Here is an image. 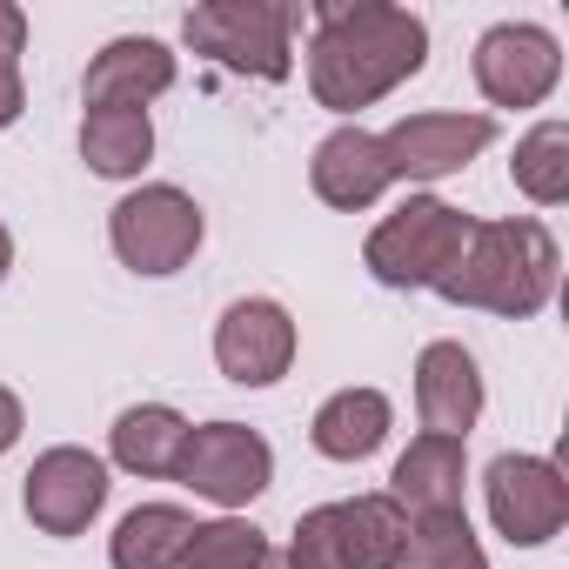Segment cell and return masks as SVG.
<instances>
[{
	"label": "cell",
	"mask_w": 569,
	"mask_h": 569,
	"mask_svg": "<svg viewBox=\"0 0 569 569\" xmlns=\"http://www.w3.org/2000/svg\"><path fill=\"white\" fill-rule=\"evenodd\" d=\"M429 61V21L389 0H336L316 8L309 41V88L329 114H362L369 101L416 81Z\"/></svg>",
	"instance_id": "1"
},
{
	"label": "cell",
	"mask_w": 569,
	"mask_h": 569,
	"mask_svg": "<svg viewBox=\"0 0 569 569\" xmlns=\"http://www.w3.org/2000/svg\"><path fill=\"white\" fill-rule=\"evenodd\" d=\"M562 274V248L536 214H509V221H476L456 268L436 281V296L456 309H482L502 322H529L549 309Z\"/></svg>",
	"instance_id": "2"
},
{
	"label": "cell",
	"mask_w": 569,
	"mask_h": 569,
	"mask_svg": "<svg viewBox=\"0 0 569 569\" xmlns=\"http://www.w3.org/2000/svg\"><path fill=\"white\" fill-rule=\"evenodd\" d=\"M469 214L442 194H409L396 214H382L362 241V268L382 281V289H436V281L456 268L462 241H469Z\"/></svg>",
	"instance_id": "3"
},
{
	"label": "cell",
	"mask_w": 569,
	"mask_h": 569,
	"mask_svg": "<svg viewBox=\"0 0 569 569\" xmlns=\"http://www.w3.org/2000/svg\"><path fill=\"white\" fill-rule=\"evenodd\" d=\"M302 8L296 0H208V8H188L181 41L194 54H208L228 74L248 81H289V41H296Z\"/></svg>",
	"instance_id": "4"
},
{
	"label": "cell",
	"mask_w": 569,
	"mask_h": 569,
	"mask_svg": "<svg viewBox=\"0 0 569 569\" xmlns=\"http://www.w3.org/2000/svg\"><path fill=\"white\" fill-rule=\"evenodd\" d=\"M402 542H409V516L389 496H349L296 522L281 569H396Z\"/></svg>",
	"instance_id": "5"
},
{
	"label": "cell",
	"mask_w": 569,
	"mask_h": 569,
	"mask_svg": "<svg viewBox=\"0 0 569 569\" xmlns=\"http://www.w3.org/2000/svg\"><path fill=\"white\" fill-rule=\"evenodd\" d=\"M201 234H208V221H201L194 194L174 188V181H148V188H134V194H121L108 208V241H114L121 268L154 274V281L161 274H181L194 261Z\"/></svg>",
	"instance_id": "6"
},
{
	"label": "cell",
	"mask_w": 569,
	"mask_h": 569,
	"mask_svg": "<svg viewBox=\"0 0 569 569\" xmlns=\"http://www.w3.org/2000/svg\"><path fill=\"white\" fill-rule=\"evenodd\" d=\"M174 482H188L201 502L214 509H248L268 482H274V449L261 429L248 422H201L188 429L181 442V462H174Z\"/></svg>",
	"instance_id": "7"
},
{
	"label": "cell",
	"mask_w": 569,
	"mask_h": 569,
	"mask_svg": "<svg viewBox=\"0 0 569 569\" xmlns=\"http://www.w3.org/2000/svg\"><path fill=\"white\" fill-rule=\"evenodd\" d=\"M482 502L496 536L516 549H542L569 522V482L549 456H496L482 476Z\"/></svg>",
	"instance_id": "8"
},
{
	"label": "cell",
	"mask_w": 569,
	"mask_h": 569,
	"mask_svg": "<svg viewBox=\"0 0 569 569\" xmlns=\"http://www.w3.org/2000/svg\"><path fill=\"white\" fill-rule=\"evenodd\" d=\"M562 81V48L536 21H502L476 41V88L489 108H542Z\"/></svg>",
	"instance_id": "9"
},
{
	"label": "cell",
	"mask_w": 569,
	"mask_h": 569,
	"mask_svg": "<svg viewBox=\"0 0 569 569\" xmlns=\"http://www.w3.org/2000/svg\"><path fill=\"white\" fill-rule=\"evenodd\" d=\"M21 509L41 536H81L108 509V462L74 449V442L34 456V469L21 482Z\"/></svg>",
	"instance_id": "10"
},
{
	"label": "cell",
	"mask_w": 569,
	"mask_h": 569,
	"mask_svg": "<svg viewBox=\"0 0 569 569\" xmlns=\"http://www.w3.org/2000/svg\"><path fill=\"white\" fill-rule=\"evenodd\" d=\"M214 362L228 382L241 389H268L296 369V316L268 302V296H248L234 302L221 322H214Z\"/></svg>",
	"instance_id": "11"
},
{
	"label": "cell",
	"mask_w": 569,
	"mask_h": 569,
	"mask_svg": "<svg viewBox=\"0 0 569 569\" xmlns=\"http://www.w3.org/2000/svg\"><path fill=\"white\" fill-rule=\"evenodd\" d=\"M489 141H496L489 114H402L382 134V161L396 181H442L462 174Z\"/></svg>",
	"instance_id": "12"
},
{
	"label": "cell",
	"mask_w": 569,
	"mask_h": 569,
	"mask_svg": "<svg viewBox=\"0 0 569 569\" xmlns=\"http://www.w3.org/2000/svg\"><path fill=\"white\" fill-rule=\"evenodd\" d=\"M416 416L422 436H456V442H469V429L482 422V369L462 342H429L416 356Z\"/></svg>",
	"instance_id": "13"
},
{
	"label": "cell",
	"mask_w": 569,
	"mask_h": 569,
	"mask_svg": "<svg viewBox=\"0 0 569 569\" xmlns=\"http://www.w3.org/2000/svg\"><path fill=\"white\" fill-rule=\"evenodd\" d=\"M174 88V54L154 34H121L108 41L88 74H81V101L88 108H148Z\"/></svg>",
	"instance_id": "14"
},
{
	"label": "cell",
	"mask_w": 569,
	"mask_h": 569,
	"mask_svg": "<svg viewBox=\"0 0 569 569\" xmlns=\"http://www.w3.org/2000/svg\"><path fill=\"white\" fill-rule=\"evenodd\" d=\"M309 181H316V194L329 201V208H342V214H362V208H376L382 194H389V161H382V134H369V128H336V134H322L316 141V161H309Z\"/></svg>",
	"instance_id": "15"
},
{
	"label": "cell",
	"mask_w": 569,
	"mask_h": 569,
	"mask_svg": "<svg viewBox=\"0 0 569 569\" xmlns=\"http://www.w3.org/2000/svg\"><path fill=\"white\" fill-rule=\"evenodd\" d=\"M462 489H469V449L456 436H416L402 456H396V476H389V502L416 522V516H449L462 509Z\"/></svg>",
	"instance_id": "16"
},
{
	"label": "cell",
	"mask_w": 569,
	"mask_h": 569,
	"mask_svg": "<svg viewBox=\"0 0 569 569\" xmlns=\"http://www.w3.org/2000/svg\"><path fill=\"white\" fill-rule=\"evenodd\" d=\"M389 429H396V409H389L382 389H336V396L316 409L309 442H316L329 462H369V456L389 442Z\"/></svg>",
	"instance_id": "17"
},
{
	"label": "cell",
	"mask_w": 569,
	"mask_h": 569,
	"mask_svg": "<svg viewBox=\"0 0 569 569\" xmlns=\"http://www.w3.org/2000/svg\"><path fill=\"white\" fill-rule=\"evenodd\" d=\"M181 442H188V416L168 409V402H134V409H121V422L108 429V456H114V469L148 476V482H154V476H174Z\"/></svg>",
	"instance_id": "18"
},
{
	"label": "cell",
	"mask_w": 569,
	"mask_h": 569,
	"mask_svg": "<svg viewBox=\"0 0 569 569\" xmlns=\"http://www.w3.org/2000/svg\"><path fill=\"white\" fill-rule=\"evenodd\" d=\"M188 536H194V516L174 509V502H141L114 522L108 536V562L114 569H181L188 556Z\"/></svg>",
	"instance_id": "19"
},
{
	"label": "cell",
	"mask_w": 569,
	"mask_h": 569,
	"mask_svg": "<svg viewBox=\"0 0 569 569\" xmlns=\"http://www.w3.org/2000/svg\"><path fill=\"white\" fill-rule=\"evenodd\" d=\"M81 161L101 181H128L154 161V121L148 108H88L81 114Z\"/></svg>",
	"instance_id": "20"
},
{
	"label": "cell",
	"mask_w": 569,
	"mask_h": 569,
	"mask_svg": "<svg viewBox=\"0 0 569 569\" xmlns=\"http://www.w3.org/2000/svg\"><path fill=\"white\" fill-rule=\"evenodd\" d=\"M509 181H516L536 208H562V201H569V128H562V121H536V128L516 141Z\"/></svg>",
	"instance_id": "21"
},
{
	"label": "cell",
	"mask_w": 569,
	"mask_h": 569,
	"mask_svg": "<svg viewBox=\"0 0 569 569\" xmlns=\"http://www.w3.org/2000/svg\"><path fill=\"white\" fill-rule=\"evenodd\" d=\"M396 569H489V556H482L469 516L449 509V516H416L409 522V542H402Z\"/></svg>",
	"instance_id": "22"
},
{
	"label": "cell",
	"mask_w": 569,
	"mask_h": 569,
	"mask_svg": "<svg viewBox=\"0 0 569 569\" xmlns=\"http://www.w3.org/2000/svg\"><path fill=\"white\" fill-rule=\"evenodd\" d=\"M274 562H281V556H274V542H268L254 522H241V516L194 522L188 556H181V569H274Z\"/></svg>",
	"instance_id": "23"
},
{
	"label": "cell",
	"mask_w": 569,
	"mask_h": 569,
	"mask_svg": "<svg viewBox=\"0 0 569 569\" xmlns=\"http://www.w3.org/2000/svg\"><path fill=\"white\" fill-rule=\"evenodd\" d=\"M28 108V81H21V61H0V128H14Z\"/></svg>",
	"instance_id": "24"
},
{
	"label": "cell",
	"mask_w": 569,
	"mask_h": 569,
	"mask_svg": "<svg viewBox=\"0 0 569 569\" xmlns=\"http://www.w3.org/2000/svg\"><path fill=\"white\" fill-rule=\"evenodd\" d=\"M21 48H28V14L14 0H0V61H21Z\"/></svg>",
	"instance_id": "25"
},
{
	"label": "cell",
	"mask_w": 569,
	"mask_h": 569,
	"mask_svg": "<svg viewBox=\"0 0 569 569\" xmlns=\"http://www.w3.org/2000/svg\"><path fill=\"white\" fill-rule=\"evenodd\" d=\"M21 429H28V409H21V396H14V389H0V456H8V449L21 442Z\"/></svg>",
	"instance_id": "26"
},
{
	"label": "cell",
	"mask_w": 569,
	"mask_h": 569,
	"mask_svg": "<svg viewBox=\"0 0 569 569\" xmlns=\"http://www.w3.org/2000/svg\"><path fill=\"white\" fill-rule=\"evenodd\" d=\"M8 268H14V234H8V221H0V281H8Z\"/></svg>",
	"instance_id": "27"
},
{
	"label": "cell",
	"mask_w": 569,
	"mask_h": 569,
	"mask_svg": "<svg viewBox=\"0 0 569 569\" xmlns=\"http://www.w3.org/2000/svg\"><path fill=\"white\" fill-rule=\"evenodd\" d=\"M274 569H281V562H274Z\"/></svg>",
	"instance_id": "28"
}]
</instances>
